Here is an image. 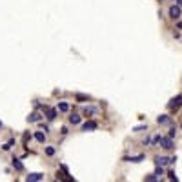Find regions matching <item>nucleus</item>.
Instances as JSON below:
<instances>
[{"label":"nucleus","mask_w":182,"mask_h":182,"mask_svg":"<svg viewBox=\"0 0 182 182\" xmlns=\"http://www.w3.org/2000/svg\"><path fill=\"white\" fill-rule=\"evenodd\" d=\"M180 106H182V95H177V97H175V98H171V102L168 104V107H169L171 111L180 109Z\"/></svg>","instance_id":"nucleus-1"},{"label":"nucleus","mask_w":182,"mask_h":182,"mask_svg":"<svg viewBox=\"0 0 182 182\" xmlns=\"http://www.w3.org/2000/svg\"><path fill=\"white\" fill-rule=\"evenodd\" d=\"M158 144H160L164 149H171V148H173V139H171V136H160Z\"/></svg>","instance_id":"nucleus-2"},{"label":"nucleus","mask_w":182,"mask_h":182,"mask_svg":"<svg viewBox=\"0 0 182 182\" xmlns=\"http://www.w3.org/2000/svg\"><path fill=\"white\" fill-rule=\"evenodd\" d=\"M97 128H98V124L95 120H87V122L82 124V131H95Z\"/></svg>","instance_id":"nucleus-3"},{"label":"nucleus","mask_w":182,"mask_h":182,"mask_svg":"<svg viewBox=\"0 0 182 182\" xmlns=\"http://www.w3.org/2000/svg\"><path fill=\"white\" fill-rule=\"evenodd\" d=\"M26 180L28 182H38V180H44V175L42 173H29L26 177Z\"/></svg>","instance_id":"nucleus-4"},{"label":"nucleus","mask_w":182,"mask_h":182,"mask_svg":"<svg viewBox=\"0 0 182 182\" xmlns=\"http://www.w3.org/2000/svg\"><path fill=\"white\" fill-rule=\"evenodd\" d=\"M122 160H124V162H135V164H136V162H142V160H144V155H135V157H124Z\"/></svg>","instance_id":"nucleus-5"},{"label":"nucleus","mask_w":182,"mask_h":182,"mask_svg":"<svg viewBox=\"0 0 182 182\" xmlns=\"http://www.w3.org/2000/svg\"><path fill=\"white\" fill-rule=\"evenodd\" d=\"M46 109V119L48 120H55L57 119V109H53V107H44Z\"/></svg>","instance_id":"nucleus-6"},{"label":"nucleus","mask_w":182,"mask_h":182,"mask_svg":"<svg viewBox=\"0 0 182 182\" xmlns=\"http://www.w3.org/2000/svg\"><path fill=\"white\" fill-rule=\"evenodd\" d=\"M155 164L157 166H168L169 164V158L168 157H155Z\"/></svg>","instance_id":"nucleus-7"},{"label":"nucleus","mask_w":182,"mask_h":182,"mask_svg":"<svg viewBox=\"0 0 182 182\" xmlns=\"http://www.w3.org/2000/svg\"><path fill=\"white\" fill-rule=\"evenodd\" d=\"M169 16L171 18H178L180 16V6H171L169 7Z\"/></svg>","instance_id":"nucleus-8"},{"label":"nucleus","mask_w":182,"mask_h":182,"mask_svg":"<svg viewBox=\"0 0 182 182\" xmlns=\"http://www.w3.org/2000/svg\"><path fill=\"white\" fill-rule=\"evenodd\" d=\"M13 168L16 171H24V164L20 162V158H13Z\"/></svg>","instance_id":"nucleus-9"},{"label":"nucleus","mask_w":182,"mask_h":182,"mask_svg":"<svg viewBox=\"0 0 182 182\" xmlns=\"http://www.w3.org/2000/svg\"><path fill=\"white\" fill-rule=\"evenodd\" d=\"M84 117H91V115H95L97 113V107H84Z\"/></svg>","instance_id":"nucleus-10"},{"label":"nucleus","mask_w":182,"mask_h":182,"mask_svg":"<svg viewBox=\"0 0 182 182\" xmlns=\"http://www.w3.org/2000/svg\"><path fill=\"white\" fill-rule=\"evenodd\" d=\"M157 122H158V124H169V122H171V119H169L168 115H160V117L157 119Z\"/></svg>","instance_id":"nucleus-11"},{"label":"nucleus","mask_w":182,"mask_h":182,"mask_svg":"<svg viewBox=\"0 0 182 182\" xmlns=\"http://www.w3.org/2000/svg\"><path fill=\"white\" fill-rule=\"evenodd\" d=\"M35 139H37V142L44 144V142H46V135H44V133H40V131H37V133H35Z\"/></svg>","instance_id":"nucleus-12"},{"label":"nucleus","mask_w":182,"mask_h":182,"mask_svg":"<svg viewBox=\"0 0 182 182\" xmlns=\"http://www.w3.org/2000/svg\"><path fill=\"white\" fill-rule=\"evenodd\" d=\"M75 98H77L78 102H87V100H89L91 97H89V95H82V93H77V95H75Z\"/></svg>","instance_id":"nucleus-13"},{"label":"nucleus","mask_w":182,"mask_h":182,"mask_svg":"<svg viewBox=\"0 0 182 182\" xmlns=\"http://www.w3.org/2000/svg\"><path fill=\"white\" fill-rule=\"evenodd\" d=\"M40 119H42V117H40V113H31V115L28 117V120H29V122H38Z\"/></svg>","instance_id":"nucleus-14"},{"label":"nucleus","mask_w":182,"mask_h":182,"mask_svg":"<svg viewBox=\"0 0 182 182\" xmlns=\"http://www.w3.org/2000/svg\"><path fill=\"white\" fill-rule=\"evenodd\" d=\"M58 111H62V113L69 111V104H67V102H60V104H58Z\"/></svg>","instance_id":"nucleus-15"},{"label":"nucleus","mask_w":182,"mask_h":182,"mask_svg":"<svg viewBox=\"0 0 182 182\" xmlns=\"http://www.w3.org/2000/svg\"><path fill=\"white\" fill-rule=\"evenodd\" d=\"M69 122H71L73 126H77V124H80V117H78V115H75V113H73V115L69 117Z\"/></svg>","instance_id":"nucleus-16"},{"label":"nucleus","mask_w":182,"mask_h":182,"mask_svg":"<svg viewBox=\"0 0 182 182\" xmlns=\"http://www.w3.org/2000/svg\"><path fill=\"white\" fill-rule=\"evenodd\" d=\"M155 175L160 178L162 175H164V166H157V169H155Z\"/></svg>","instance_id":"nucleus-17"},{"label":"nucleus","mask_w":182,"mask_h":182,"mask_svg":"<svg viewBox=\"0 0 182 182\" xmlns=\"http://www.w3.org/2000/svg\"><path fill=\"white\" fill-rule=\"evenodd\" d=\"M144 180H148V182H155V180H158V177H157L155 173H151V175H146Z\"/></svg>","instance_id":"nucleus-18"},{"label":"nucleus","mask_w":182,"mask_h":182,"mask_svg":"<svg viewBox=\"0 0 182 182\" xmlns=\"http://www.w3.org/2000/svg\"><path fill=\"white\" fill-rule=\"evenodd\" d=\"M55 151H57V149H55V148H51V146H49V148H46V155H48V157H53V155H55Z\"/></svg>","instance_id":"nucleus-19"},{"label":"nucleus","mask_w":182,"mask_h":182,"mask_svg":"<svg viewBox=\"0 0 182 182\" xmlns=\"http://www.w3.org/2000/svg\"><path fill=\"white\" fill-rule=\"evenodd\" d=\"M13 144H15V142H13V140H9L7 144H4V146H2V149H4V151H9V149L13 148Z\"/></svg>","instance_id":"nucleus-20"},{"label":"nucleus","mask_w":182,"mask_h":182,"mask_svg":"<svg viewBox=\"0 0 182 182\" xmlns=\"http://www.w3.org/2000/svg\"><path fill=\"white\" fill-rule=\"evenodd\" d=\"M146 129H148V126H136V128H133L135 133H140V131H146Z\"/></svg>","instance_id":"nucleus-21"},{"label":"nucleus","mask_w":182,"mask_h":182,"mask_svg":"<svg viewBox=\"0 0 182 182\" xmlns=\"http://www.w3.org/2000/svg\"><path fill=\"white\" fill-rule=\"evenodd\" d=\"M29 139H31V135H29V133H24V136H22V142H24V146L29 142Z\"/></svg>","instance_id":"nucleus-22"},{"label":"nucleus","mask_w":182,"mask_h":182,"mask_svg":"<svg viewBox=\"0 0 182 182\" xmlns=\"http://www.w3.org/2000/svg\"><path fill=\"white\" fill-rule=\"evenodd\" d=\"M168 178H169V180H175V182L178 180V178H177V175H175V171H168Z\"/></svg>","instance_id":"nucleus-23"},{"label":"nucleus","mask_w":182,"mask_h":182,"mask_svg":"<svg viewBox=\"0 0 182 182\" xmlns=\"http://www.w3.org/2000/svg\"><path fill=\"white\" fill-rule=\"evenodd\" d=\"M175 133H177V128H171V129H169V135H168V136H171V139H173V136H175Z\"/></svg>","instance_id":"nucleus-24"},{"label":"nucleus","mask_w":182,"mask_h":182,"mask_svg":"<svg viewBox=\"0 0 182 182\" xmlns=\"http://www.w3.org/2000/svg\"><path fill=\"white\" fill-rule=\"evenodd\" d=\"M177 6H180V7H182V0H177Z\"/></svg>","instance_id":"nucleus-25"},{"label":"nucleus","mask_w":182,"mask_h":182,"mask_svg":"<svg viewBox=\"0 0 182 182\" xmlns=\"http://www.w3.org/2000/svg\"><path fill=\"white\" fill-rule=\"evenodd\" d=\"M0 128H2V122H0Z\"/></svg>","instance_id":"nucleus-26"}]
</instances>
